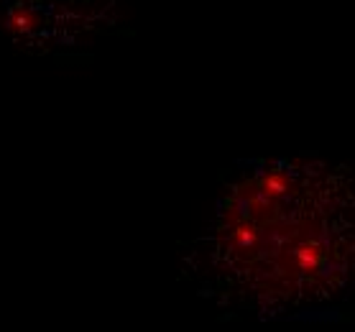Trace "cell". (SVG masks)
<instances>
[{"label": "cell", "mask_w": 355, "mask_h": 332, "mask_svg": "<svg viewBox=\"0 0 355 332\" xmlns=\"http://www.w3.org/2000/svg\"><path fill=\"white\" fill-rule=\"evenodd\" d=\"M39 24V16L31 8H13L6 18V28L10 33H26L31 31L33 26Z\"/></svg>", "instance_id": "obj_2"}, {"label": "cell", "mask_w": 355, "mask_h": 332, "mask_svg": "<svg viewBox=\"0 0 355 332\" xmlns=\"http://www.w3.org/2000/svg\"><path fill=\"white\" fill-rule=\"evenodd\" d=\"M324 166L268 164L233 189L223 210V251L256 266L268 309L299 307L345 289L355 271L353 210L315 207Z\"/></svg>", "instance_id": "obj_1"}]
</instances>
